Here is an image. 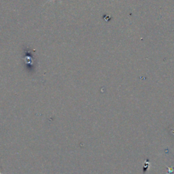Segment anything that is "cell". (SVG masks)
Wrapping results in <instances>:
<instances>
[{
    "label": "cell",
    "instance_id": "cell-1",
    "mask_svg": "<svg viewBox=\"0 0 174 174\" xmlns=\"http://www.w3.org/2000/svg\"><path fill=\"white\" fill-rule=\"evenodd\" d=\"M0 174H2V173H1V172H0Z\"/></svg>",
    "mask_w": 174,
    "mask_h": 174
}]
</instances>
